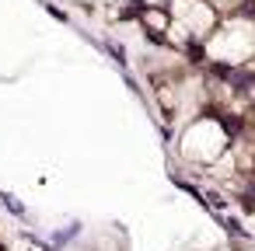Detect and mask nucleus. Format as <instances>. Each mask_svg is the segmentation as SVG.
<instances>
[{
	"mask_svg": "<svg viewBox=\"0 0 255 251\" xmlns=\"http://www.w3.org/2000/svg\"><path fill=\"white\" fill-rule=\"evenodd\" d=\"M0 202H4V206H7V209H11L14 216H25V206H21V202H18L14 195H7V192H0Z\"/></svg>",
	"mask_w": 255,
	"mask_h": 251,
	"instance_id": "f257e3e1",
	"label": "nucleus"
}]
</instances>
